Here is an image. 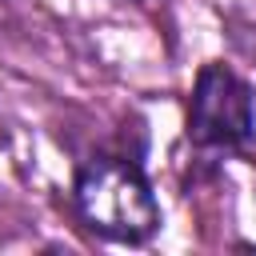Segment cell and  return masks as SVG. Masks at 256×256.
<instances>
[{"label":"cell","instance_id":"1","mask_svg":"<svg viewBox=\"0 0 256 256\" xmlns=\"http://www.w3.org/2000/svg\"><path fill=\"white\" fill-rule=\"evenodd\" d=\"M72 204L80 220L116 244H144L160 228V204L144 168L128 156H92L76 168Z\"/></svg>","mask_w":256,"mask_h":256},{"label":"cell","instance_id":"2","mask_svg":"<svg viewBox=\"0 0 256 256\" xmlns=\"http://www.w3.org/2000/svg\"><path fill=\"white\" fill-rule=\"evenodd\" d=\"M256 136V104L244 76L228 64H204L188 96V140L200 148H248Z\"/></svg>","mask_w":256,"mask_h":256},{"label":"cell","instance_id":"3","mask_svg":"<svg viewBox=\"0 0 256 256\" xmlns=\"http://www.w3.org/2000/svg\"><path fill=\"white\" fill-rule=\"evenodd\" d=\"M124 4H156V0H124Z\"/></svg>","mask_w":256,"mask_h":256}]
</instances>
